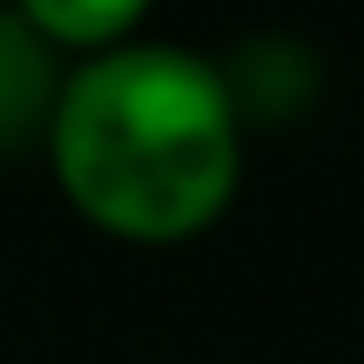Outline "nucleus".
I'll list each match as a JSON object with an SVG mask.
<instances>
[{
	"label": "nucleus",
	"instance_id": "obj_1",
	"mask_svg": "<svg viewBox=\"0 0 364 364\" xmlns=\"http://www.w3.org/2000/svg\"><path fill=\"white\" fill-rule=\"evenodd\" d=\"M61 196L122 243H189L243 176V108L216 61L169 41H122L68 75L48 122Z\"/></svg>",
	"mask_w": 364,
	"mask_h": 364
},
{
	"label": "nucleus",
	"instance_id": "obj_2",
	"mask_svg": "<svg viewBox=\"0 0 364 364\" xmlns=\"http://www.w3.org/2000/svg\"><path fill=\"white\" fill-rule=\"evenodd\" d=\"M61 48L21 21V7H0V156L21 142H48V122L61 108Z\"/></svg>",
	"mask_w": 364,
	"mask_h": 364
},
{
	"label": "nucleus",
	"instance_id": "obj_3",
	"mask_svg": "<svg viewBox=\"0 0 364 364\" xmlns=\"http://www.w3.org/2000/svg\"><path fill=\"white\" fill-rule=\"evenodd\" d=\"M21 21L34 34H48L54 48H81V54H108L129 41V27L149 14V0H14Z\"/></svg>",
	"mask_w": 364,
	"mask_h": 364
}]
</instances>
